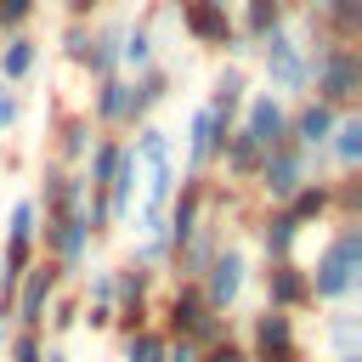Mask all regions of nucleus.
Returning a JSON list of instances; mask_svg holds the SVG:
<instances>
[{"mask_svg": "<svg viewBox=\"0 0 362 362\" xmlns=\"http://www.w3.org/2000/svg\"><path fill=\"white\" fill-rule=\"evenodd\" d=\"M305 283H311V305H345L362 288V221H334L328 243L305 266Z\"/></svg>", "mask_w": 362, "mask_h": 362, "instance_id": "nucleus-1", "label": "nucleus"}, {"mask_svg": "<svg viewBox=\"0 0 362 362\" xmlns=\"http://www.w3.org/2000/svg\"><path fill=\"white\" fill-rule=\"evenodd\" d=\"M305 34H311V17H288L283 28H272L266 40H249L255 45V62L266 74V90L272 96H294L305 102L311 96V62H305Z\"/></svg>", "mask_w": 362, "mask_h": 362, "instance_id": "nucleus-2", "label": "nucleus"}, {"mask_svg": "<svg viewBox=\"0 0 362 362\" xmlns=\"http://www.w3.org/2000/svg\"><path fill=\"white\" fill-rule=\"evenodd\" d=\"M305 62H311V96L328 102L334 113H356L362 96V51L356 45H334L317 28L305 34Z\"/></svg>", "mask_w": 362, "mask_h": 362, "instance_id": "nucleus-3", "label": "nucleus"}, {"mask_svg": "<svg viewBox=\"0 0 362 362\" xmlns=\"http://www.w3.org/2000/svg\"><path fill=\"white\" fill-rule=\"evenodd\" d=\"M153 328H158L164 339L192 345V351H204V345H215V339L238 334V328H232V317H221V311H209V305H204L198 283H170V294L153 305Z\"/></svg>", "mask_w": 362, "mask_h": 362, "instance_id": "nucleus-4", "label": "nucleus"}, {"mask_svg": "<svg viewBox=\"0 0 362 362\" xmlns=\"http://www.w3.org/2000/svg\"><path fill=\"white\" fill-rule=\"evenodd\" d=\"M322 153H305V147H294V141H283V147H272L266 158H260V170H255V181H249V192H255V204H266V209H283L305 181H322Z\"/></svg>", "mask_w": 362, "mask_h": 362, "instance_id": "nucleus-5", "label": "nucleus"}, {"mask_svg": "<svg viewBox=\"0 0 362 362\" xmlns=\"http://www.w3.org/2000/svg\"><path fill=\"white\" fill-rule=\"evenodd\" d=\"M249 277H255V260H249V249L226 238V243L215 249V260L198 272V294H204V305H209V311L232 317V311H238V300H243V288H249Z\"/></svg>", "mask_w": 362, "mask_h": 362, "instance_id": "nucleus-6", "label": "nucleus"}, {"mask_svg": "<svg viewBox=\"0 0 362 362\" xmlns=\"http://www.w3.org/2000/svg\"><path fill=\"white\" fill-rule=\"evenodd\" d=\"M170 17L181 23V34L198 51H226L238 40V23H232V6L226 0H170Z\"/></svg>", "mask_w": 362, "mask_h": 362, "instance_id": "nucleus-7", "label": "nucleus"}, {"mask_svg": "<svg viewBox=\"0 0 362 362\" xmlns=\"http://www.w3.org/2000/svg\"><path fill=\"white\" fill-rule=\"evenodd\" d=\"M232 130H238L232 119H221L209 102H198L192 119H187V136H181V170L175 175H209V164H215V153Z\"/></svg>", "mask_w": 362, "mask_h": 362, "instance_id": "nucleus-8", "label": "nucleus"}, {"mask_svg": "<svg viewBox=\"0 0 362 362\" xmlns=\"http://www.w3.org/2000/svg\"><path fill=\"white\" fill-rule=\"evenodd\" d=\"M238 136H243L249 147H260V153L283 147V141H288V102L272 96V90H249L243 107H238Z\"/></svg>", "mask_w": 362, "mask_h": 362, "instance_id": "nucleus-9", "label": "nucleus"}, {"mask_svg": "<svg viewBox=\"0 0 362 362\" xmlns=\"http://www.w3.org/2000/svg\"><path fill=\"white\" fill-rule=\"evenodd\" d=\"M57 288H68V277L40 255L23 277H17V294H11V322L17 328H28V334H40V322H45V305L57 300Z\"/></svg>", "mask_w": 362, "mask_h": 362, "instance_id": "nucleus-10", "label": "nucleus"}, {"mask_svg": "<svg viewBox=\"0 0 362 362\" xmlns=\"http://www.w3.org/2000/svg\"><path fill=\"white\" fill-rule=\"evenodd\" d=\"M260 300H266V311H283V317L311 311L305 266H300V260H277V266H266V272H260Z\"/></svg>", "mask_w": 362, "mask_h": 362, "instance_id": "nucleus-11", "label": "nucleus"}, {"mask_svg": "<svg viewBox=\"0 0 362 362\" xmlns=\"http://www.w3.org/2000/svg\"><path fill=\"white\" fill-rule=\"evenodd\" d=\"M85 119L113 136V130H130V79L113 74V79H90V102H85Z\"/></svg>", "mask_w": 362, "mask_h": 362, "instance_id": "nucleus-12", "label": "nucleus"}, {"mask_svg": "<svg viewBox=\"0 0 362 362\" xmlns=\"http://www.w3.org/2000/svg\"><path fill=\"white\" fill-rule=\"evenodd\" d=\"M334 124H339V113L328 102H317V96H305V102L288 107V141L305 147V153H322L328 136H334Z\"/></svg>", "mask_w": 362, "mask_h": 362, "instance_id": "nucleus-13", "label": "nucleus"}, {"mask_svg": "<svg viewBox=\"0 0 362 362\" xmlns=\"http://www.w3.org/2000/svg\"><path fill=\"white\" fill-rule=\"evenodd\" d=\"M300 345V328H294V317H283V311H255L249 317V328H243V351L249 356H277V351H294Z\"/></svg>", "mask_w": 362, "mask_h": 362, "instance_id": "nucleus-14", "label": "nucleus"}, {"mask_svg": "<svg viewBox=\"0 0 362 362\" xmlns=\"http://www.w3.org/2000/svg\"><path fill=\"white\" fill-rule=\"evenodd\" d=\"M170 90H175V74H170V62H153V68H141L136 79H130V130L136 124H147L164 102H170Z\"/></svg>", "mask_w": 362, "mask_h": 362, "instance_id": "nucleus-15", "label": "nucleus"}, {"mask_svg": "<svg viewBox=\"0 0 362 362\" xmlns=\"http://www.w3.org/2000/svg\"><path fill=\"white\" fill-rule=\"evenodd\" d=\"M124 11L90 23V51H85V79H113L119 74V40H124Z\"/></svg>", "mask_w": 362, "mask_h": 362, "instance_id": "nucleus-16", "label": "nucleus"}, {"mask_svg": "<svg viewBox=\"0 0 362 362\" xmlns=\"http://www.w3.org/2000/svg\"><path fill=\"white\" fill-rule=\"evenodd\" d=\"M305 17H311V28H317L322 40H334V45H356V34H362V0H317Z\"/></svg>", "mask_w": 362, "mask_h": 362, "instance_id": "nucleus-17", "label": "nucleus"}, {"mask_svg": "<svg viewBox=\"0 0 362 362\" xmlns=\"http://www.w3.org/2000/svg\"><path fill=\"white\" fill-rule=\"evenodd\" d=\"M158 62V23L153 17H130L124 23V40H119V74L136 79L141 68Z\"/></svg>", "mask_w": 362, "mask_h": 362, "instance_id": "nucleus-18", "label": "nucleus"}, {"mask_svg": "<svg viewBox=\"0 0 362 362\" xmlns=\"http://www.w3.org/2000/svg\"><path fill=\"white\" fill-rule=\"evenodd\" d=\"M283 215L305 232V226H334V181L322 175V181H305L288 204H283Z\"/></svg>", "mask_w": 362, "mask_h": 362, "instance_id": "nucleus-19", "label": "nucleus"}, {"mask_svg": "<svg viewBox=\"0 0 362 362\" xmlns=\"http://www.w3.org/2000/svg\"><path fill=\"white\" fill-rule=\"evenodd\" d=\"M255 238H260V260H266V266L294 260V249H300V226H294L283 209H260V215H255Z\"/></svg>", "mask_w": 362, "mask_h": 362, "instance_id": "nucleus-20", "label": "nucleus"}, {"mask_svg": "<svg viewBox=\"0 0 362 362\" xmlns=\"http://www.w3.org/2000/svg\"><path fill=\"white\" fill-rule=\"evenodd\" d=\"M51 136H57V141H51V153H57L51 164H62V170H79V164H85V153H90V141H96L102 130H96L85 113H68V119H62Z\"/></svg>", "mask_w": 362, "mask_h": 362, "instance_id": "nucleus-21", "label": "nucleus"}, {"mask_svg": "<svg viewBox=\"0 0 362 362\" xmlns=\"http://www.w3.org/2000/svg\"><path fill=\"white\" fill-rule=\"evenodd\" d=\"M322 158L334 164V175H356V170H362V113H339Z\"/></svg>", "mask_w": 362, "mask_h": 362, "instance_id": "nucleus-22", "label": "nucleus"}, {"mask_svg": "<svg viewBox=\"0 0 362 362\" xmlns=\"http://www.w3.org/2000/svg\"><path fill=\"white\" fill-rule=\"evenodd\" d=\"M40 74V40L34 34H6L0 40V85H23V79H34Z\"/></svg>", "mask_w": 362, "mask_h": 362, "instance_id": "nucleus-23", "label": "nucleus"}, {"mask_svg": "<svg viewBox=\"0 0 362 362\" xmlns=\"http://www.w3.org/2000/svg\"><path fill=\"white\" fill-rule=\"evenodd\" d=\"M294 11H288V0H238V40H266L272 28H283Z\"/></svg>", "mask_w": 362, "mask_h": 362, "instance_id": "nucleus-24", "label": "nucleus"}, {"mask_svg": "<svg viewBox=\"0 0 362 362\" xmlns=\"http://www.w3.org/2000/svg\"><path fill=\"white\" fill-rule=\"evenodd\" d=\"M243 96H249V68H243V62H226V68L209 79V107H215L221 119H232V124H238Z\"/></svg>", "mask_w": 362, "mask_h": 362, "instance_id": "nucleus-25", "label": "nucleus"}, {"mask_svg": "<svg viewBox=\"0 0 362 362\" xmlns=\"http://www.w3.org/2000/svg\"><path fill=\"white\" fill-rule=\"evenodd\" d=\"M260 158H266V153H260V147H249L238 130H232V136L221 141V153H215L221 181H232V187H249V181H255V170H260Z\"/></svg>", "mask_w": 362, "mask_h": 362, "instance_id": "nucleus-26", "label": "nucleus"}, {"mask_svg": "<svg viewBox=\"0 0 362 362\" xmlns=\"http://www.w3.org/2000/svg\"><path fill=\"white\" fill-rule=\"evenodd\" d=\"M322 351L328 356H362V317L351 305H334L322 322Z\"/></svg>", "mask_w": 362, "mask_h": 362, "instance_id": "nucleus-27", "label": "nucleus"}, {"mask_svg": "<svg viewBox=\"0 0 362 362\" xmlns=\"http://www.w3.org/2000/svg\"><path fill=\"white\" fill-rule=\"evenodd\" d=\"M153 288H158V272L124 260L113 266V305H153Z\"/></svg>", "mask_w": 362, "mask_h": 362, "instance_id": "nucleus-28", "label": "nucleus"}, {"mask_svg": "<svg viewBox=\"0 0 362 362\" xmlns=\"http://www.w3.org/2000/svg\"><path fill=\"white\" fill-rule=\"evenodd\" d=\"M130 153H136V164H170L175 158V136L164 130V124H136V136H130Z\"/></svg>", "mask_w": 362, "mask_h": 362, "instance_id": "nucleus-29", "label": "nucleus"}, {"mask_svg": "<svg viewBox=\"0 0 362 362\" xmlns=\"http://www.w3.org/2000/svg\"><path fill=\"white\" fill-rule=\"evenodd\" d=\"M74 328H79V294L57 288V300L45 305V322H40V334H51V339L62 345V334H74Z\"/></svg>", "mask_w": 362, "mask_h": 362, "instance_id": "nucleus-30", "label": "nucleus"}, {"mask_svg": "<svg viewBox=\"0 0 362 362\" xmlns=\"http://www.w3.org/2000/svg\"><path fill=\"white\" fill-rule=\"evenodd\" d=\"M34 238H40V204H34V192H23L6 215V243H34Z\"/></svg>", "mask_w": 362, "mask_h": 362, "instance_id": "nucleus-31", "label": "nucleus"}, {"mask_svg": "<svg viewBox=\"0 0 362 362\" xmlns=\"http://www.w3.org/2000/svg\"><path fill=\"white\" fill-rule=\"evenodd\" d=\"M164 334L158 328H141V334H130V339H119V362H164Z\"/></svg>", "mask_w": 362, "mask_h": 362, "instance_id": "nucleus-32", "label": "nucleus"}, {"mask_svg": "<svg viewBox=\"0 0 362 362\" xmlns=\"http://www.w3.org/2000/svg\"><path fill=\"white\" fill-rule=\"evenodd\" d=\"M334 221H362V187H356V175H334Z\"/></svg>", "mask_w": 362, "mask_h": 362, "instance_id": "nucleus-33", "label": "nucleus"}, {"mask_svg": "<svg viewBox=\"0 0 362 362\" xmlns=\"http://www.w3.org/2000/svg\"><path fill=\"white\" fill-rule=\"evenodd\" d=\"M34 11H40V0H0V40L6 34H28Z\"/></svg>", "mask_w": 362, "mask_h": 362, "instance_id": "nucleus-34", "label": "nucleus"}, {"mask_svg": "<svg viewBox=\"0 0 362 362\" xmlns=\"http://www.w3.org/2000/svg\"><path fill=\"white\" fill-rule=\"evenodd\" d=\"M40 356H45V334H28V328L6 334V362H40Z\"/></svg>", "mask_w": 362, "mask_h": 362, "instance_id": "nucleus-35", "label": "nucleus"}, {"mask_svg": "<svg viewBox=\"0 0 362 362\" xmlns=\"http://www.w3.org/2000/svg\"><path fill=\"white\" fill-rule=\"evenodd\" d=\"M57 45H62V62H74V68H85V51H90V23H68Z\"/></svg>", "mask_w": 362, "mask_h": 362, "instance_id": "nucleus-36", "label": "nucleus"}, {"mask_svg": "<svg viewBox=\"0 0 362 362\" xmlns=\"http://www.w3.org/2000/svg\"><path fill=\"white\" fill-rule=\"evenodd\" d=\"M79 300H85V305H113V266H90Z\"/></svg>", "mask_w": 362, "mask_h": 362, "instance_id": "nucleus-37", "label": "nucleus"}, {"mask_svg": "<svg viewBox=\"0 0 362 362\" xmlns=\"http://www.w3.org/2000/svg\"><path fill=\"white\" fill-rule=\"evenodd\" d=\"M141 328H153V305H113V334L119 339H130Z\"/></svg>", "mask_w": 362, "mask_h": 362, "instance_id": "nucleus-38", "label": "nucleus"}, {"mask_svg": "<svg viewBox=\"0 0 362 362\" xmlns=\"http://www.w3.org/2000/svg\"><path fill=\"white\" fill-rule=\"evenodd\" d=\"M198 362H249V351H243V339H238V334H226V339L204 345V351H198Z\"/></svg>", "mask_w": 362, "mask_h": 362, "instance_id": "nucleus-39", "label": "nucleus"}, {"mask_svg": "<svg viewBox=\"0 0 362 362\" xmlns=\"http://www.w3.org/2000/svg\"><path fill=\"white\" fill-rule=\"evenodd\" d=\"M17 124H23V96L11 85H0V136H11Z\"/></svg>", "mask_w": 362, "mask_h": 362, "instance_id": "nucleus-40", "label": "nucleus"}, {"mask_svg": "<svg viewBox=\"0 0 362 362\" xmlns=\"http://www.w3.org/2000/svg\"><path fill=\"white\" fill-rule=\"evenodd\" d=\"M107 0H62V11H68V23H90L96 11H102Z\"/></svg>", "mask_w": 362, "mask_h": 362, "instance_id": "nucleus-41", "label": "nucleus"}, {"mask_svg": "<svg viewBox=\"0 0 362 362\" xmlns=\"http://www.w3.org/2000/svg\"><path fill=\"white\" fill-rule=\"evenodd\" d=\"M164 362H198V351L181 345V339H170V345H164Z\"/></svg>", "mask_w": 362, "mask_h": 362, "instance_id": "nucleus-42", "label": "nucleus"}, {"mask_svg": "<svg viewBox=\"0 0 362 362\" xmlns=\"http://www.w3.org/2000/svg\"><path fill=\"white\" fill-rule=\"evenodd\" d=\"M294 6H300V11H311V6H317V0H288V11H294Z\"/></svg>", "mask_w": 362, "mask_h": 362, "instance_id": "nucleus-43", "label": "nucleus"}, {"mask_svg": "<svg viewBox=\"0 0 362 362\" xmlns=\"http://www.w3.org/2000/svg\"><path fill=\"white\" fill-rule=\"evenodd\" d=\"M328 362H362V356H328Z\"/></svg>", "mask_w": 362, "mask_h": 362, "instance_id": "nucleus-44", "label": "nucleus"}, {"mask_svg": "<svg viewBox=\"0 0 362 362\" xmlns=\"http://www.w3.org/2000/svg\"><path fill=\"white\" fill-rule=\"evenodd\" d=\"M0 170H6V164H0Z\"/></svg>", "mask_w": 362, "mask_h": 362, "instance_id": "nucleus-45", "label": "nucleus"}, {"mask_svg": "<svg viewBox=\"0 0 362 362\" xmlns=\"http://www.w3.org/2000/svg\"><path fill=\"white\" fill-rule=\"evenodd\" d=\"M164 6H170V0H164Z\"/></svg>", "mask_w": 362, "mask_h": 362, "instance_id": "nucleus-46", "label": "nucleus"}, {"mask_svg": "<svg viewBox=\"0 0 362 362\" xmlns=\"http://www.w3.org/2000/svg\"><path fill=\"white\" fill-rule=\"evenodd\" d=\"M249 362H255V356H249Z\"/></svg>", "mask_w": 362, "mask_h": 362, "instance_id": "nucleus-47", "label": "nucleus"}]
</instances>
